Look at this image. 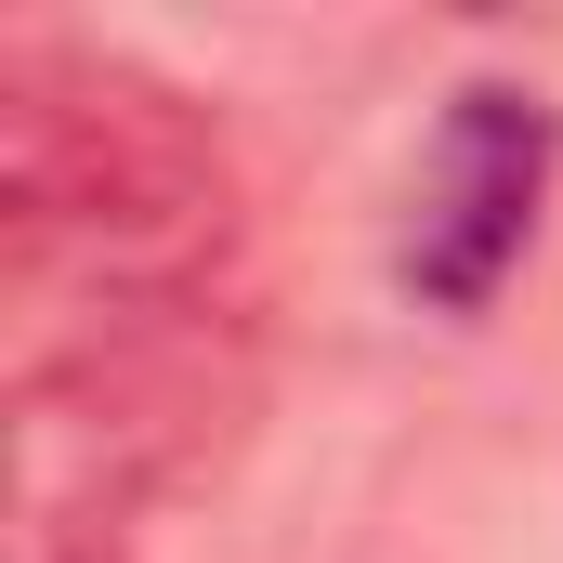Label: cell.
Wrapping results in <instances>:
<instances>
[{"label": "cell", "instance_id": "cell-1", "mask_svg": "<svg viewBox=\"0 0 563 563\" xmlns=\"http://www.w3.org/2000/svg\"><path fill=\"white\" fill-rule=\"evenodd\" d=\"M0 263H13V314L210 301L236 263L223 119L132 53L13 40V66H0Z\"/></svg>", "mask_w": 563, "mask_h": 563}, {"label": "cell", "instance_id": "cell-3", "mask_svg": "<svg viewBox=\"0 0 563 563\" xmlns=\"http://www.w3.org/2000/svg\"><path fill=\"white\" fill-rule=\"evenodd\" d=\"M551 106L538 92H511V79H485V92H459L420 144V184H407V250H394V276L420 288L432 314H485L511 263L538 250V210H551Z\"/></svg>", "mask_w": 563, "mask_h": 563}, {"label": "cell", "instance_id": "cell-2", "mask_svg": "<svg viewBox=\"0 0 563 563\" xmlns=\"http://www.w3.org/2000/svg\"><path fill=\"white\" fill-rule=\"evenodd\" d=\"M263 367L223 301L13 314V538H119V511L236 459Z\"/></svg>", "mask_w": 563, "mask_h": 563}, {"label": "cell", "instance_id": "cell-4", "mask_svg": "<svg viewBox=\"0 0 563 563\" xmlns=\"http://www.w3.org/2000/svg\"><path fill=\"white\" fill-rule=\"evenodd\" d=\"M13 563H119V538H13Z\"/></svg>", "mask_w": 563, "mask_h": 563}]
</instances>
